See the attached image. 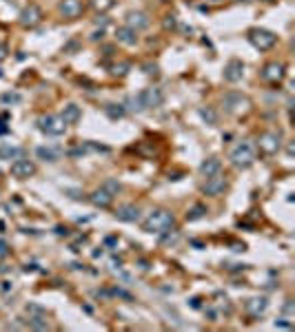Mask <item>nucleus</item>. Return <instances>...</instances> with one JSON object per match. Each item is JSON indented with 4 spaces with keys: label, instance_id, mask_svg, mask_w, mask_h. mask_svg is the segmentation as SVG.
Segmentation results:
<instances>
[{
    "label": "nucleus",
    "instance_id": "2eb2a0df",
    "mask_svg": "<svg viewBox=\"0 0 295 332\" xmlns=\"http://www.w3.org/2000/svg\"><path fill=\"white\" fill-rule=\"evenodd\" d=\"M58 11H60L65 18H69V20H73V18H78L82 11H85V4H82V0H60Z\"/></svg>",
    "mask_w": 295,
    "mask_h": 332
},
{
    "label": "nucleus",
    "instance_id": "4c0bfd02",
    "mask_svg": "<svg viewBox=\"0 0 295 332\" xmlns=\"http://www.w3.org/2000/svg\"><path fill=\"white\" fill-rule=\"evenodd\" d=\"M275 328H291V324H287V321H275Z\"/></svg>",
    "mask_w": 295,
    "mask_h": 332
},
{
    "label": "nucleus",
    "instance_id": "412c9836",
    "mask_svg": "<svg viewBox=\"0 0 295 332\" xmlns=\"http://www.w3.org/2000/svg\"><path fill=\"white\" fill-rule=\"evenodd\" d=\"M36 155H38V160H42V162H58L62 157V148H58V146H38Z\"/></svg>",
    "mask_w": 295,
    "mask_h": 332
},
{
    "label": "nucleus",
    "instance_id": "a19ab883",
    "mask_svg": "<svg viewBox=\"0 0 295 332\" xmlns=\"http://www.w3.org/2000/svg\"><path fill=\"white\" fill-rule=\"evenodd\" d=\"M4 252H7V244H4V241L0 239V255H4Z\"/></svg>",
    "mask_w": 295,
    "mask_h": 332
},
{
    "label": "nucleus",
    "instance_id": "ddd939ff",
    "mask_svg": "<svg viewBox=\"0 0 295 332\" xmlns=\"http://www.w3.org/2000/svg\"><path fill=\"white\" fill-rule=\"evenodd\" d=\"M116 220L125 221V224H136V221H140V208L136 204H122L116 208Z\"/></svg>",
    "mask_w": 295,
    "mask_h": 332
},
{
    "label": "nucleus",
    "instance_id": "dca6fc26",
    "mask_svg": "<svg viewBox=\"0 0 295 332\" xmlns=\"http://www.w3.org/2000/svg\"><path fill=\"white\" fill-rule=\"evenodd\" d=\"M267 308H269L267 297H253V299H249L247 304H244V310H247L251 317H262L264 312H267Z\"/></svg>",
    "mask_w": 295,
    "mask_h": 332
},
{
    "label": "nucleus",
    "instance_id": "e433bc0d",
    "mask_svg": "<svg viewBox=\"0 0 295 332\" xmlns=\"http://www.w3.org/2000/svg\"><path fill=\"white\" fill-rule=\"evenodd\" d=\"M200 297H193V299H191V308H200Z\"/></svg>",
    "mask_w": 295,
    "mask_h": 332
},
{
    "label": "nucleus",
    "instance_id": "6ab92c4d",
    "mask_svg": "<svg viewBox=\"0 0 295 332\" xmlns=\"http://www.w3.org/2000/svg\"><path fill=\"white\" fill-rule=\"evenodd\" d=\"M116 40L127 44V47H134V44H138V31L129 29L127 24H122V27L116 29Z\"/></svg>",
    "mask_w": 295,
    "mask_h": 332
},
{
    "label": "nucleus",
    "instance_id": "2f4dec72",
    "mask_svg": "<svg viewBox=\"0 0 295 332\" xmlns=\"http://www.w3.org/2000/svg\"><path fill=\"white\" fill-rule=\"evenodd\" d=\"M142 71H145L147 76H158L160 69H158V64H155V62H145V64H142Z\"/></svg>",
    "mask_w": 295,
    "mask_h": 332
},
{
    "label": "nucleus",
    "instance_id": "423d86ee",
    "mask_svg": "<svg viewBox=\"0 0 295 332\" xmlns=\"http://www.w3.org/2000/svg\"><path fill=\"white\" fill-rule=\"evenodd\" d=\"M38 128L49 137H58L67 131V124L60 115H42L38 117Z\"/></svg>",
    "mask_w": 295,
    "mask_h": 332
},
{
    "label": "nucleus",
    "instance_id": "9b49d317",
    "mask_svg": "<svg viewBox=\"0 0 295 332\" xmlns=\"http://www.w3.org/2000/svg\"><path fill=\"white\" fill-rule=\"evenodd\" d=\"M20 24L22 27H36V24H40V20H42V11H40V7L38 4H27V7L20 11Z\"/></svg>",
    "mask_w": 295,
    "mask_h": 332
},
{
    "label": "nucleus",
    "instance_id": "b1692460",
    "mask_svg": "<svg viewBox=\"0 0 295 332\" xmlns=\"http://www.w3.org/2000/svg\"><path fill=\"white\" fill-rule=\"evenodd\" d=\"M206 213H209V208H206L204 204H193V206L189 208V213H186V221L202 220V217H206Z\"/></svg>",
    "mask_w": 295,
    "mask_h": 332
},
{
    "label": "nucleus",
    "instance_id": "c756f323",
    "mask_svg": "<svg viewBox=\"0 0 295 332\" xmlns=\"http://www.w3.org/2000/svg\"><path fill=\"white\" fill-rule=\"evenodd\" d=\"M20 100H22L20 93H11V91H7V93L0 96V104H18Z\"/></svg>",
    "mask_w": 295,
    "mask_h": 332
},
{
    "label": "nucleus",
    "instance_id": "bb28decb",
    "mask_svg": "<svg viewBox=\"0 0 295 332\" xmlns=\"http://www.w3.org/2000/svg\"><path fill=\"white\" fill-rule=\"evenodd\" d=\"M102 188H105V191L107 193H111V195H118V193H120L122 191V186H120V182H118V180H114V177H107V180L105 182H102Z\"/></svg>",
    "mask_w": 295,
    "mask_h": 332
},
{
    "label": "nucleus",
    "instance_id": "cd10ccee",
    "mask_svg": "<svg viewBox=\"0 0 295 332\" xmlns=\"http://www.w3.org/2000/svg\"><path fill=\"white\" fill-rule=\"evenodd\" d=\"M114 4H116V0H91V7L96 9L98 13H105V11H109V9H114Z\"/></svg>",
    "mask_w": 295,
    "mask_h": 332
},
{
    "label": "nucleus",
    "instance_id": "a211bd4d",
    "mask_svg": "<svg viewBox=\"0 0 295 332\" xmlns=\"http://www.w3.org/2000/svg\"><path fill=\"white\" fill-rule=\"evenodd\" d=\"M91 204L96 206V208H109L111 206V202H114V195H111V193H107L105 188H96V191L91 193Z\"/></svg>",
    "mask_w": 295,
    "mask_h": 332
},
{
    "label": "nucleus",
    "instance_id": "473e14b6",
    "mask_svg": "<svg viewBox=\"0 0 295 332\" xmlns=\"http://www.w3.org/2000/svg\"><path fill=\"white\" fill-rule=\"evenodd\" d=\"M175 27V16H164V29H173Z\"/></svg>",
    "mask_w": 295,
    "mask_h": 332
},
{
    "label": "nucleus",
    "instance_id": "c9c22d12",
    "mask_svg": "<svg viewBox=\"0 0 295 332\" xmlns=\"http://www.w3.org/2000/svg\"><path fill=\"white\" fill-rule=\"evenodd\" d=\"M65 193H69V195H71L73 200H82V193H80V191H71V188H67Z\"/></svg>",
    "mask_w": 295,
    "mask_h": 332
},
{
    "label": "nucleus",
    "instance_id": "4468645a",
    "mask_svg": "<svg viewBox=\"0 0 295 332\" xmlns=\"http://www.w3.org/2000/svg\"><path fill=\"white\" fill-rule=\"evenodd\" d=\"M149 16H147L145 11H127L125 13V24L129 29H134V31H142V29L149 27Z\"/></svg>",
    "mask_w": 295,
    "mask_h": 332
},
{
    "label": "nucleus",
    "instance_id": "9d476101",
    "mask_svg": "<svg viewBox=\"0 0 295 332\" xmlns=\"http://www.w3.org/2000/svg\"><path fill=\"white\" fill-rule=\"evenodd\" d=\"M222 78L231 84L240 82L244 78V62L238 60V58H233V60H229L227 64H224V71H222Z\"/></svg>",
    "mask_w": 295,
    "mask_h": 332
},
{
    "label": "nucleus",
    "instance_id": "f257e3e1",
    "mask_svg": "<svg viewBox=\"0 0 295 332\" xmlns=\"http://www.w3.org/2000/svg\"><path fill=\"white\" fill-rule=\"evenodd\" d=\"M162 102H164V93H162V89L149 87V89H142V91L136 93V96L127 98L125 109H127V111L142 113V111H149V109L162 107Z\"/></svg>",
    "mask_w": 295,
    "mask_h": 332
},
{
    "label": "nucleus",
    "instance_id": "39448f33",
    "mask_svg": "<svg viewBox=\"0 0 295 332\" xmlns=\"http://www.w3.org/2000/svg\"><path fill=\"white\" fill-rule=\"evenodd\" d=\"M249 42L253 44L255 49H260V51H267V49L275 47V42H278V36H275L273 31H269V29H251L249 31Z\"/></svg>",
    "mask_w": 295,
    "mask_h": 332
},
{
    "label": "nucleus",
    "instance_id": "79ce46f5",
    "mask_svg": "<svg viewBox=\"0 0 295 332\" xmlns=\"http://www.w3.org/2000/svg\"><path fill=\"white\" fill-rule=\"evenodd\" d=\"M7 131H9V128H7V126H4V124H2V122H0V133H7Z\"/></svg>",
    "mask_w": 295,
    "mask_h": 332
},
{
    "label": "nucleus",
    "instance_id": "aec40b11",
    "mask_svg": "<svg viewBox=\"0 0 295 332\" xmlns=\"http://www.w3.org/2000/svg\"><path fill=\"white\" fill-rule=\"evenodd\" d=\"M20 155H22V148L18 144H11V142H0V160L11 162V160H18Z\"/></svg>",
    "mask_w": 295,
    "mask_h": 332
},
{
    "label": "nucleus",
    "instance_id": "72a5a7b5",
    "mask_svg": "<svg viewBox=\"0 0 295 332\" xmlns=\"http://www.w3.org/2000/svg\"><path fill=\"white\" fill-rule=\"evenodd\" d=\"M102 38H105V29H100V31H93V33H91V40H93V42L102 40Z\"/></svg>",
    "mask_w": 295,
    "mask_h": 332
},
{
    "label": "nucleus",
    "instance_id": "20e7f679",
    "mask_svg": "<svg viewBox=\"0 0 295 332\" xmlns=\"http://www.w3.org/2000/svg\"><path fill=\"white\" fill-rule=\"evenodd\" d=\"M222 104H224V111H227V113H233V115H238V113L249 111L251 100H249L247 96H244V93H240V91H229V93H224Z\"/></svg>",
    "mask_w": 295,
    "mask_h": 332
},
{
    "label": "nucleus",
    "instance_id": "c85d7f7f",
    "mask_svg": "<svg viewBox=\"0 0 295 332\" xmlns=\"http://www.w3.org/2000/svg\"><path fill=\"white\" fill-rule=\"evenodd\" d=\"M200 115H202V120H206V124H218V115H215V111L211 107H206V109H200Z\"/></svg>",
    "mask_w": 295,
    "mask_h": 332
},
{
    "label": "nucleus",
    "instance_id": "0eeeda50",
    "mask_svg": "<svg viewBox=\"0 0 295 332\" xmlns=\"http://www.w3.org/2000/svg\"><path fill=\"white\" fill-rule=\"evenodd\" d=\"M260 78L269 84H280L284 80V64L282 62H267L260 71Z\"/></svg>",
    "mask_w": 295,
    "mask_h": 332
},
{
    "label": "nucleus",
    "instance_id": "5701e85b",
    "mask_svg": "<svg viewBox=\"0 0 295 332\" xmlns=\"http://www.w3.org/2000/svg\"><path fill=\"white\" fill-rule=\"evenodd\" d=\"M105 115L109 117V120H122V117L127 115V109H125V104H107Z\"/></svg>",
    "mask_w": 295,
    "mask_h": 332
},
{
    "label": "nucleus",
    "instance_id": "58836bf2",
    "mask_svg": "<svg viewBox=\"0 0 295 332\" xmlns=\"http://www.w3.org/2000/svg\"><path fill=\"white\" fill-rule=\"evenodd\" d=\"M105 244H107V246H116V244H118V239H116V237H107Z\"/></svg>",
    "mask_w": 295,
    "mask_h": 332
},
{
    "label": "nucleus",
    "instance_id": "393cba45",
    "mask_svg": "<svg viewBox=\"0 0 295 332\" xmlns=\"http://www.w3.org/2000/svg\"><path fill=\"white\" fill-rule=\"evenodd\" d=\"M111 76H116V78H125L127 73L131 71V64L129 62H116V64H111Z\"/></svg>",
    "mask_w": 295,
    "mask_h": 332
},
{
    "label": "nucleus",
    "instance_id": "f704fd0d",
    "mask_svg": "<svg viewBox=\"0 0 295 332\" xmlns=\"http://www.w3.org/2000/svg\"><path fill=\"white\" fill-rule=\"evenodd\" d=\"M107 22H109V20H107L105 16H98V18H96V24H98L100 29H105V27H107Z\"/></svg>",
    "mask_w": 295,
    "mask_h": 332
},
{
    "label": "nucleus",
    "instance_id": "ea45409f",
    "mask_svg": "<svg viewBox=\"0 0 295 332\" xmlns=\"http://www.w3.org/2000/svg\"><path fill=\"white\" fill-rule=\"evenodd\" d=\"M287 153H289V157H293V153H295V146H293V142H289V148H287Z\"/></svg>",
    "mask_w": 295,
    "mask_h": 332
},
{
    "label": "nucleus",
    "instance_id": "4be33fe9",
    "mask_svg": "<svg viewBox=\"0 0 295 332\" xmlns=\"http://www.w3.org/2000/svg\"><path fill=\"white\" fill-rule=\"evenodd\" d=\"M60 117L65 120V124H67V126H69V124H76V122L82 117V109L78 107V104H73V102H71V104H67V107L62 109Z\"/></svg>",
    "mask_w": 295,
    "mask_h": 332
},
{
    "label": "nucleus",
    "instance_id": "a878e982",
    "mask_svg": "<svg viewBox=\"0 0 295 332\" xmlns=\"http://www.w3.org/2000/svg\"><path fill=\"white\" fill-rule=\"evenodd\" d=\"M27 324H29V328H33V330H49L47 317H29Z\"/></svg>",
    "mask_w": 295,
    "mask_h": 332
},
{
    "label": "nucleus",
    "instance_id": "7c9ffc66",
    "mask_svg": "<svg viewBox=\"0 0 295 332\" xmlns=\"http://www.w3.org/2000/svg\"><path fill=\"white\" fill-rule=\"evenodd\" d=\"M27 315L29 317H47V310L38 304H27Z\"/></svg>",
    "mask_w": 295,
    "mask_h": 332
},
{
    "label": "nucleus",
    "instance_id": "f3484780",
    "mask_svg": "<svg viewBox=\"0 0 295 332\" xmlns=\"http://www.w3.org/2000/svg\"><path fill=\"white\" fill-rule=\"evenodd\" d=\"M222 171V160H220L218 155H211L206 157V160L200 164V173H202L204 177H211V175H218V173Z\"/></svg>",
    "mask_w": 295,
    "mask_h": 332
},
{
    "label": "nucleus",
    "instance_id": "7ed1b4c3",
    "mask_svg": "<svg viewBox=\"0 0 295 332\" xmlns=\"http://www.w3.org/2000/svg\"><path fill=\"white\" fill-rule=\"evenodd\" d=\"M229 160L235 168H249L255 162L253 144H251V142H240V144H235L233 151H231V155H229Z\"/></svg>",
    "mask_w": 295,
    "mask_h": 332
},
{
    "label": "nucleus",
    "instance_id": "1a4fd4ad",
    "mask_svg": "<svg viewBox=\"0 0 295 332\" xmlns=\"http://www.w3.org/2000/svg\"><path fill=\"white\" fill-rule=\"evenodd\" d=\"M224 188H227V177H222L218 173V175H211L206 177V182L202 184V193L209 197H218L224 193Z\"/></svg>",
    "mask_w": 295,
    "mask_h": 332
},
{
    "label": "nucleus",
    "instance_id": "f03ea898",
    "mask_svg": "<svg viewBox=\"0 0 295 332\" xmlns=\"http://www.w3.org/2000/svg\"><path fill=\"white\" fill-rule=\"evenodd\" d=\"M175 226V217L171 211H164V208H155L151 211L149 215L142 220V230L151 232V235H160V232L169 230Z\"/></svg>",
    "mask_w": 295,
    "mask_h": 332
},
{
    "label": "nucleus",
    "instance_id": "f8f14e48",
    "mask_svg": "<svg viewBox=\"0 0 295 332\" xmlns=\"http://www.w3.org/2000/svg\"><path fill=\"white\" fill-rule=\"evenodd\" d=\"M33 173H36V164H33L31 160H22V157H18V160L11 162V175L18 177V180H27V177H31Z\"/></svg>",
    "mask_w": 295,
    "mask_h": 332
},
{
    "label": "nucleus",
    "instance_id": "6e6552de",
    "mask_svg": "<svg viewBox=\"0 0 295 332\" xmlns=\"http://www.w3.org/2000/svg\"><path fill=\"white\" fill-rule=\"evenodd\" d=\"M258 144H260V151H262V153H267V155H275V153L280 151V146H282V142H280V133L264 131L262 135H260Z\"/></svg>",
    "mask_w": 295,
    "mask_h": 332
}]
</instances>
